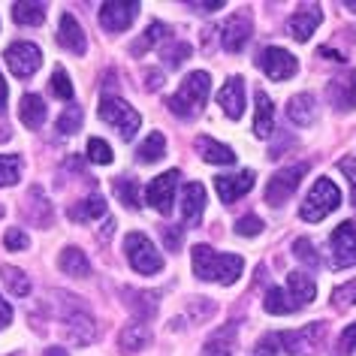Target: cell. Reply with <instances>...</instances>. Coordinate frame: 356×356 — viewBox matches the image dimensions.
I'll list each match as a JSON object with an SVG mask.
<instances>
[{
  "label": "cell",
  "mask_w": 356,
  "mask_h": 356,
  "mask_svg": "<svg viewBox=\"0 0 356 356\" xmlns=\"http://www.w3.org/2000/svg\"><path fill=\"white\" fill-rule=\"evenodd\" d=\"M13 19L19 24H28V28L42 24L46 22V3H15L13 6Z\"/></svg>",
  "instance_id": "cell-32"
},
{
  "label": "cell",
  "mask_w": 356,
  "mask_h": 356,
  "mask_svg": "<svg viewBox=\"0 0 356 356\" xmlns=\"http://www.w3.org/2000/svg\"><path fill=\"white\" fill-rule=\"evenodd\" d=\"M82 109H79V106H70V109L60 115L58 118V130L64 133V136H70V133H76V130H82Z\"/></svg>",
  "instance_id": "cell-38"
},
{
  "label": "cell",
  "mask_w": 356,
  "mask_h": 356,
  "mask_svg": "<svg viewBox=\"0 0 356 356\" xmlns=\"http://www.w3.org/2000/svg\"><path fill=\"white\" fill-rule=\"evenodd\" d=\"M139 10H142L139 3H103L100 6V24L112 33L127 31L133 24V19L139 15Z\"/></svg>",
  "instance_id": "cell-12"
},
{
  "label": "cell",
  "mask_w": 356,
  "mask_h": 356,
  "mask_svg": "<svg viewBox=\"0 0 356 356\" xmlns=\"http://www.w3.org/2000/svg\"><path fill=\"white\" fill-rule=\"evenodd\" d=\"M70 338H73L76 344H88L94 338V323L88 314H73L70 317Z\"/></svg>",
  "instance_id": "cell-35"
},
{
  "label": "cell",
  "mask_w": 356,
  "mask_h": 356,
  "mask_svg": "<svg viewBox=\"0 0 356 356\" xmlns=\"http://www.w3.org/2000/svg\"><path fill=\"white\" fill-rule=\"evenodd\" d=\"M58 42L64 46L67 51H73V55H85L88 49V40H85V31L79 28V22L73 19L70 13L60 15V28H58Z\"/></svg>",
  "instance_id": "cell-18"
},
{
  "label": "cell",
  "mask_w": 356,
  "mask_h": 356,
  "mask_svg": "<svg viewBox=\"0 0 356 356\" xmlns=\"http://www.w3.org/2000/svg\"><path fill=\"white\" fill-rule=\"evenodd\" d=\"M191 55V46H188V42H175V46L172 49H163V64L169 67V70H175L178 64H184V58H188Z\"/></svg>",
  "instance_id": "cell-42"
},
{
  "label": "cell",
  "mask_w": 356,
  "mask_h": 356,
  "mask_svg": "<svg viewBox=\"0 0 356 356\" xmlns=\"http://www.w3.org/2000/svg\"><path fill=\"white\" fill-rule=\"evenodd\" d=\"M248 40H251V15L248 13L229 15V22L224 24V49L229 55H236V51L248 46Z\"/></svg>",
  "instance_id": "cell-15"
},
{
  "label": "cell",
  "mask_w": 356,
  "mask_h": 356,
  "mask_svg": "<svg viewBox=\"0 0 356 356\" xmlns=\"http://www.w3.org/2000/svg\"><path fill=\"white\" fill-rule=\"evenodd\" d=\"M320 22H323V13H320V6H302L299 13H293L290 19H287V28H290V33L299 42H305L311 33L317 31Z\"/></svg>",
  "instance_id": "cell-16"
},
{
  "label": "cell",
  "mask_w": 356,
  "mask_h": 356,
  "mask_svg": "<svg viewBox=\"0 0 356 356\" xmlns=\"http://www.w3.org/2000/svg\"><path fill=\"white\" fill-rule=\"evenodd\" d=\"M19 118L24 127L37 130L42 127V121H46V103H42L40 94H24L22 103H19Z\"/></svg>",
  "instance_id": "cell-22"
},
{
  "label": "cell",
  "mask_w": 356,
  "mask_h": 356,
  "mask_svg": "<svg viewBox=\"0 0 356 356\" xmlns=\"http://www.w3.org/2000/svg\"><path fill=\"white\" fill-rule=\"evenodd\" d=\"M332 305L335 308H350V305H356V281L341 284V287L332 290Z\"/></svg>",
  "instance_id": "cell-41"
},
{
  "label": "cell",
  "mask_w": 356,
  "mask_h": 356,
  "mask_svg": "<svg viewBox=\"0 0 356 356\" xmlns=\"http://www.w3.org/2000/svg\"><path fill=\"white\" fill-rule=\"evenodd\" d=\"M233 347H236V323H229L220 332H215V338H209L202 356H233Z\"/></svg>",
  "instance_id": "cell-27"
},
{
  "label": "cell",
  "mask_w": 356,
  "mask_h": 356,
  "mask_svg": "<svg viewBox=\"0 0 356 356\" xmlns=\"http://www.w3.org/2000/svg\"><path fill=\"white\" fill-rule=\"evenodd\" d=\"M254 100H257V112H254V130H257V136H272V130H275V109H272V100H269V94H263V88L254 94Z\"/></svg>",
  "instance_id": "cell-23"
},
{
  "label": "cell",
  "mask_w": 356,
  "mask_h": 356,
  "mask_svg": "<svg viewBox=\"0 0 356 356\" xmlns=\"http://www.w3.org/2000/svg\"><path fill=\"white\" fill-rule=\"evenodd\" d=\"M148 88H160V76L157 73H148Z\"/></svg>",
  "instance_id": "cell-52"
},
{
  "label": "cell",
  "mask_w": 356,
  "mask_h": 356,
  "mask_svg": "<svg viewBox=\"0 0 356 356\" xmlns=\"http://www.w3.org/2000/svg\"><path fill=\"white\" fill-rule=\"evenodd\" d=\"M191 6L200 13H211V10H224V0H215V3H191Z\"/></svg>",
  "instance_id": "cell-48"
},
{
  "label": "cell",
  "mask_w": 356,
  "mask_h": 356,
  "mask_svg": "<svg viewBox=\"0 0 356 356\" xmlns=\"http://www.w3.org/2000/svg\"><path fill=\"white\" fill-rule=\"evenodd\" d=\"M3 245L10 248V251H24V248L31 245V238L24 236L19 227H10V229H6V236H3Z\"/></svg>",
  "instance_id": "cell-44"
},
{
  "label": "cell",
  "mask_w": 356,
  "mask_h": 356,
  "mask_svg": "<svg viewBox=\"0 0 356 356\" xmlns=\"http://www.w3.org/2000/svg\"><path fill=\"white\" fill-rule=\"evenodd\" d=\"M329 245H332V266L335 269H347V266H353L356 263V224L353 220L338 224L335 233L329 236Z\"/></svg>",
  "instance_id": "cell-8"
},
{
  "label": "cell",
  "mask_w": 356,
  "mask_h": 356,
  "mask_svg": "<svg viewBox=\"0 0 356 356\" xmlns=\"http://www.w3.org/2000/svg\"><path fill=\"white\" fill-rule=\"evenodd\" d=\"M58 266H60V272L73 275V278H88V275H91V263H88V257L79 251V248H64Z\"/></svg>",
  "instance_id": "cell-26"
},
{
  "label": "cell",
  "mask_w": 356,
  "mask_h": 356,
  "mask_svg": "<svg viewBox=\"0 0 356 356\" xmlns=\"http://www.w3.org/2000/svg\"><path fill=\"white\" fill-rule=\"evenodd\" d=\"M6 109V82H3V76H0V112Z\"/></svg>",
  "instance_id": "cell-50"
},
{
  "label": "cell",
  "mask_w": 356,
  "mask_h": 356,
  "mask_svg": "<svg viewBox=\"0 0 356 356\" xmlns=\"http://www.w3.org/2000/svg\"><path fill=\"white\" fill-rule=\"evenodd\" d=\"M287 115L293 124H299V127H305V124H311L317 118V103L311 94H296L293 100L287 103Z\"/></svg>",
  "instance_id": "cell-25"
},
{
  "label": "cell",
  "mask_w": 356,
  "mask_h": 356,
  "mask_svg": "<svg viewBox=\"0 0 356 356\" xmlns=\"http://www.w3.org/2000/svg\"><path fill=\"white\" fill-rule=\"evenodd\" d=\"M350 184H353V206H356V178H350Z\"/></svg>",
  "instance_id": "cell-54"
},
{
  "label": "cell",
  "mask_w": 356,
  "mask_h": 356,
  "mask_svg": "<svg viewBox=\"0 0 356 356\" xmlns=\"http://www.w3.org/2000/svg\"><path fill=\"white\" fill-rule=\"evenodd\" d=\"M197 151L202 154V160H206V163H218V166L236 163V151L229 148V145H224V142L209 139V136H200V139H197Z\"/></svg>",
  "instance_id": "cell-21"
},
{
  "label": "cell",
  "mask_w": 356,
  "mask_h": 356,
  "mask_svg": "<svg viewBox=\"0 0 356 356\" xmlns=\"http://www.w3.org/2000/svg\"><path fill=\"white\" fill-rule=\"evenodd\" d=\"M284 350L290 356H308L317 350L320 338H323V323H314V326H305V329H296V332H284L278 335Z\"/></svg>",
  "instance_id": "cell-11"
},
{
  "label": "cell",
  "mask_w": 356,
  "mask_h": 356,
  "mask_svg": "<svg viewBox=\"0 0 356 356\" xmlns=\"http://www.w3.org/2000/svg\"><path fill=\"white\" fill-rule=\"evenodd\" d=\"M218 103L224 106L227 118H242L245 115V82L242 79H229L218 91Z\"/></svg>",
  "instance_id": "cell-20"
},
{
  "label": "cell",
  "mask_w": 356,
  "mask_h": 356,
  "mask_svg": "<svg viewBox=\"0 0 356 356\" xmlns=\"http://www.w3.org/2000/svg\"><path fill=\"white\" fill-rule=\"evenodd\" d=\"M103 215H106V200L100 197V193H94V197H88V200L79 202V206L70 209V218L82 220V224H88V220H97Z\"/></svg>",
  "instance_id": "cell-29"
},
{
  "label": "cell",
  "mask_w": 356,
  "mask_h": 356,
  "mask_svg": "<svg viewBox=\"0 0 356 356\" xmlns=\"http://www.w3.org/2000/svg\"><path fill=\"white\" fill-rule=\"evenodd\" d=\"M326 97L338 112L356 109V73H344L326 85Z\"/></svg>",
  "instance_id": "cell-13"
},
{
  "label": "cell",
  "mask_w": 356,
  "mask_h": 356,
  "mask_svg": "<svg viewBox=\"0 0 356 356\" xmlns=\"http://www.w3.org/2000/svg\"><path fill=\"white\" fill-rule=\"evenodd\" d=\"M148 344H151V332H148L145 323H130V326H124L118 332V347L124 353H136V350H142V347H148Z\"/></svg>",
  "instance_id": "cell-24"
},
{
  "label": "cell",
  "mask_w": 356,
  "mask_h": 356,
  "mask_svg": "<svg viewBox=\"0 0 356 356\" xmlns=\"http://www.w3.org/2000/svg\"><path fill=\"white\" fill-rule=\"evenodd\" d=\"M347 10H350V13H356V0H347Z\"/></svg>",
  "instance_id": "cell-53"
},
{
  "label": "cell",
  "mask_w": 356,
  "mask_h": 356,
  "mask_svg": "<svg viewBox=\"0 0 356 356\" xmlns=\"http://www.w3.org/2000/svg\"><path fill=\"white\" fill-rule=\"evenodd\" d=\"M163 242L169 251H178V245H181V229L178 227H163Z\"/></svg>",
  "instance_id": "cell-46"
},
{
  "label": "cell",
  "mask_w": 356,
  "mask_h": 356,
  "mask_svg": "<svg viewBox=\"0 0 356 356\" xmlns=\"http://www.w3.org/2000/svg\"><path fill=\"white\" fill-rule=\"evenodd\" d=\"M51 91H55L60 100H73V82H70V76H67V70H55V73H51Z\"/></svg>",
  "instance_id": "cell-39"
},
{
  "label": "cell",
  "mask_w": 356,
  "mask_h": 356,
  "mask_svg": "<svg viewBox=\"0 0 356 356\" xmlns=\"http://www.w3.org/2000/svg\"><path fill=\"white\" fill-rule=\"evenodd\" d=\"M263 308L269 311V314H293V302L287 296V290L284 287H272L269 293H266V299H263Z\"/></svg>",
  "instance_id": "cell-33"
},
{
  "label": "cell",
  "mask_w": 356,
  "mask_h": 356,
  "mask_svg": "<svg viewBox=\"0 0 356 356\" xmlns=\"http://www.w3.org/2000/svg\"><path fill=\"white\" fill-rule=\"evenodd\" d=\"M178 169H169V172L163 175H157L154 181L148 184V191H145V200H148V206L160 211V215H169L172 211V202H175V188H178Z\"/></svg>",
  "instance_id": "cell-9"
},
{
  "label": "cell",
  "mask_w": 356,
  "mask_h": 356,
  "mask_svg": "<svg viewBox=\"0 0 356 356\" xmlns=\"http://www.w3.org/2000/svg\"><path fill=\"white\" fill-rule=\"evenodd\" d=\"M193 272L202 281H218V284H236L245 269V260L236 254H215L209 245H193L191 248Z\"/></svg>",
  "instance_id": "cell-1"
},
{
  "label": "cell",
  "mask_w": 356,
  "mask_h": 356,
  "mask_svg": "<svg viewBox=\"0 0 356 356\" xmlns=\"http://www.w3.org/2000/svg\"><path fill=\"white\" fill-rule=\"evenodd\" d=\"M112 148H109V142H103V139H88V160L91 163H100V166H109L112 163Z\"/></svg>",
  "instance_id": "cell-37"
},
{
  "label": "cell",
  "mask_w": 356,
  "mask_h": 356,
  "mask_svg": "<svg viewBox=\"0 0 356 356\" xmlns=\"http://www.w3.org/2000/svg\"><path fill=\"white\" fill-rule=\"evenodd\" d=\"M338 206H341V191H338V184L332 178H317L314 188L308 191L305 202H302L299 215H302V220L317 224V220H323L326 215H332Z\"/></svg>",
  "instance_id": "cell-3"
},
{
  "label": "cell",
  "mask_w": 356,
  "mask_h": 356,
  "mask_svg": "<svg viewBox=\"0 0 356 356\" xmlns=\"http://www.w3.org/2000/svg\"><path fill=\"white\" fill-rule=\"evenodd\" d=\"M100 118L115 127L121 133V139H133L142 124V115L133 109L127 100H121V97H103L100 100Z\"/></svg>",
  "instance_id": "cell-4"
},
{
  "label": "cell",
  "mask_w": 356,
  "mask_h": 356,
  "mask_svg": "<svg viewBox=\"0 0 356 356\" xmlns=\"http://www.w3.org/2000/svg\"><path fill=\"white\" fill-rule=\"evenodd\" d=\"M293 254H296V260H302L305 266H320V254L308 238H296V242H293Z\"/></svg>",
  "instance_id": "cell-40"
},
{
  "label": "cell",
  "mask_w": 356,
  "mask_h": 356,
  "mask_svg": "<svg viewBox=\"0 0 356 356\" xmlns=\"http://www.w3.org/2000/svg\"><path fill=\"white\" fill-rule=\"evenodd\" d=\"M10 320H13V308H10V302L0 299V329L10 326Z\"/></svg>",
  "instance_id": "cell-47"
},
{
  "label": "cell",
  "mask_w": 356,
  "mask_h": 356,
  "mask_svg": "<svg viewBox=\"0 0 356 356\" xmlns=\"http://www.w3.org/2000/svg\"><path fill=\"white\" fill-rule=\"evenodd\" d=\"M22 178V157L19 154H0V188H10Z\"/></svg>",
  "instance_id": "cell-34"
},
{
  "label": "cell",
  "mask_w": 356,
  "mask_h": 356,
  "mask_svg": "<svg viewBox=\"0 0 356 356\" xmlns=\"http://www.w3.org/2000/svg\"><path fill=\"white\" fill-rule=\"evenodd\" d=\"M257 64H260V70L272 79V82H284V79H293V76H296V70H299L296 55H290L287 49H278V46L263 49Z\"/></svg>",
  "instance_id": "cell-7"
},
{
  "label": "cell",
  "mask_w": 356,
  "mask_h": 356,
  "mask_svg": "<svg viewBox=\"0 0 356 356\" xmlns=\"http://www.w3.org/2000/svg\"><path fill=\"white\" fill-rule=\"evenodd\" d=\"M163 154H166V136H163V133H157V130L148 133V139L136 148V160H139V163H157Z\"/></svg>",
  "instance_id": "cell-28"
},
{
  "label": "cell",
  "mask_w": 356,
  "mask_h": 356,
  "mask_svg": "<svg viewBox=\"0 0 356 356\" xmlns=\"http://www.w3.org/2000/svg\"><path fill=\"white\" fill-rule=\"evenodd\" d=\"M124 254H127L130 266L139 275H154V272L163 269V257H160V251L151 245V238L142 236V233H130L124 238Z\"/></svg>",
  "instance_id": "cell-5"
},
{
  "label": "cell",
  "mask_w": 356,
  "mask_h": 356,
  "mask_svg": "<svg viewBox=\"0 0 356 356\" xmlns=\"http://www.w3.org/2000/svg\"><path fill=\"white\" fill-rule=\"evenodd\" d=\"M6 64H10V70L19 79H28V76H33L40 70V64H42V51H40V46H33V42H13L10 49H6Z\"/></svg>",
  "instance_id": "cell-10"
},
{
  "label": "cell",
  "mask_w": 356,
  "mask_h": 356,
  "mask_svg": "<svg viewBox=\"0 0 356 356\" xmlns=\"http://www.w3.org/2000/svg\"><path fill=\"white\" fill-rule=\"evenodd\" d=\"M209 91H211L209 73L197 70V73H191L188 79H184L181 88H178V91L166 100V106H169V112H172V115H178V118H193V115L206 106Z\"/></svg>",
  "instance_id": "cell-2"
},
{
  "label": "cell",
  "mask_w": 356,
  "mask_h": 356,
  "mask_svg": "<svg viewBox=\"0 0 356 356\" xmlns=\"http://www.w3.org/2000/svg\"><path fill=\"white\" fill-rule=\"evenodd\" d=\"M115 193L127 209H139V184L136 178H118L115 181Z\"/></svg>",
  "instance_id": "cell-36"
},
{
  "label": "cell",
  "mask_w": 356,
  "mask_h": 356,
  "mask_svg": "<svg viewBox=\"0 0 356 356\" xmlns=\"http://www.w3.org/2000/svg\"><path fill=\"white\" fill-rule=\"evenodd\" d=\"M287 296H290V302H293V308H305L308 302H314V296H317V287H314V281L308 278L305 272H290L287 275Z\"/></svg>",
  "instance_id": "cell-19"
},
{
  "label": "cell",
  "mask_w": 356,
  "mask_h": 356,
  "mask_svg": "<svg viewBox=\"0 0 356 356\" xmlns=\"http://www.w3.org/2000/svg\"><path fill=\"white\" fill-rule=\"evenodd\" d=\"M305 172H308V163L278 169V172L269 178V184H266V202H269V206H284V202L293 197V191L299 188V181Z\"/></svg>",
  "instance_id": "cell-6"
},
{
  "label": "cell",
  "mask_w": 356,
  "mask_h": 356,
  "mask_svg": "<svg viewBox=\"0 0 356 356\" xmlns=\"http://www.w3.org/2000/svg\"><path fill=\"white\" fill-rule=\"evenodd\" d=\"M46 356H67V350H64V347H49Z\"/></svg>",
  "instance_id": "cell-51"
},
{
  "label": "cell",
  "mask_w": 356,
  "mask_h": 356,
  "mask_svg": "<svg viewBox=\"0 0 356 356\" xmlns=\"http://www.w3.org/2000/svg\"><path fill=\"white\" fill-rule=\"evenodd\" d=\"M0 278H3L6 290H10L13 296H28L31 293V278L22 269H15V266H3V269H0Z\"/></svg>",
  "instance_id": "cell-30"
},
{
  "label": "cell",
  "mask_w": 356,
  "mask_h": 356,
  "mask_svg": "<svg viewBox=\"0 0 356 356\" xmlns=\"http://www.w3.org/2000/svg\"><path fill=\"white\" fill-rule=\"evenodd\" d=\"M202 211H206V188L200 181H191L181 193V215L191 227H197L202 220Z\"/></svg>",
  "instance_id": "cell-17"
},
{
  "label": "cell",
  "mask_w": 356,
  "mask_h": 356,
  "mask_svg": "<svg viewBox=\"0 0 356 356\" xmlns=\"http://www.w3.org/2000/svg\"><path fill=\"white\" fill-rule=\"evenodd\" d=\"M338 353L341 356H356V323H350L338 335Z\"/></svg>",
  "instance_id": "cell-43"
},
{
  "label": "cell",
  "mask_w": 356,
  "mask_h": 356,
  "mask_svg": "<svg viewBox=\"0 0 356 356\" xmlns=\"http://www.w3.org/2000/svg\"><path fill=\"white\" fill-rule=\"evenodd\" d=\"M254 188V172L251 169H242L238 175H218L215 178V191H218V197L220 202H236L238 197H245L248 191Z\"/></svg>",
  "instance_id": "cell-14"
},
{
  "label": "cell",
  "mask_w": 356,
  "mask_h": 356,
  "mask_svg": "<svg viewBox=\"0 0 356 356\" xmlns=\"http://www.w3.org/2000/svg\"><path fill=\"white\" fill-rule=\"evenodd\" d=\"M166 37H169V31H166V28H163V24H160V22H154V24H148V31L142 33V37H139L136 42H133V46H130V51H133V55H145L148 49H154L157 42H163Z\"/></svg>",
  "instance_id": "cell-31"
},
{
  "label": "cell",
  "mask_w": 356,
  "mask_h": 356,
  "mask_svg": "<svg viewBox=\"0 0 356 356\" xmlns=\"http://www.w3.org/2000/svg\"><path fill=\"white\" fill-rule=\"evenodd\" d=\"M320 58H326V60H344L338 51H332V49H320Z\"/></svg>",
  "instance_id": "cell-49"
},
{
  "label": "cell",
  "mask_w": 356,
  "mask_h": 356,
  "mask_svg": "<svg viewBox=\"0 0 356 356\" xmlns=\"http://www.w3.org/2000/svg\"><path fill=\"white\" fill-rule=\"evenodd\" d=\"M236 233H238V236H257V233H263V220L254 218V215L238 218V220H236Z\"/></svg>",
  "instance_id": "cell-45"
}]
</instances>
